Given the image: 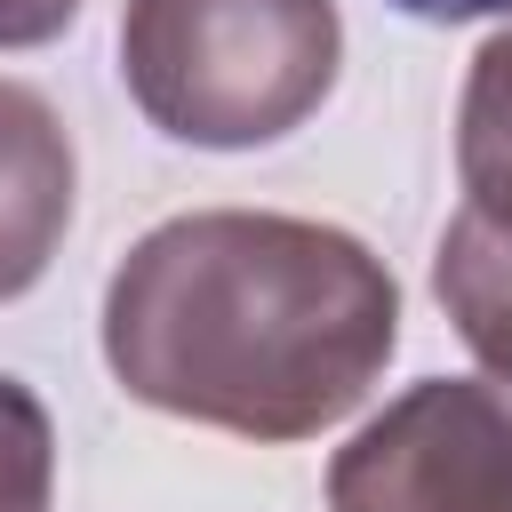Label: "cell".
Here are the masks:
<instances>
[{
  "label": "cell",
  "mask_w": 512,
  "mask_h": 512,
  "mask_svg": "<svg viewBox=\"0 0 512 512\" xmlns=\"http://www.w3.org/2000/svg\"><path fill=\"white\" fill-rule=\"evenodd\" d=\"M456 176H464V208L512 240V24H496L464 72Z\"/></svg>",
  "instance_id": "8992f818"
},
{
  "label": "cell",
  "mask_w": 512,
  "mask_h": 512,
  "mask_svg": "<svg viewBox=\"0 0 512 512\" xmlns=\"http://www.w3.org/2000/svg\"><path fill=\"white\" fill-rule=\"evenodd\" d=\"M72 16L80 0H0V48H48Z\"/></svg>",
  "instance_id": "ba28073f"
},
{
  "label": "cell",
  "mask_w": 512,
  "mask_h": 512,
  "mask_svg": "<svg viewBox=\"0 0 512 512\" xmlns=\"http://www.w3.org/2000/svg\"><path fill=\"white\" fill-rule=\"evenodd\" d=\"M392 344L400 288L384 256L280 208L168 216L104 288V360L120 392L240 440L328 432L368 400Z\"/></svg>",
  "instance_id": "6da1fadb"
},
{
  "label": "cell",
  "mask_w": 512,
  "mask_h": 512,
  "mask_svg": "<svg viewBox=\"0 0 512 512\" xmlns=\"http://www.w3.org/2000/svg\"><path fill=\"white\" fill-rule=\"evenodd\" d=\"M424 24H472V16H512V0H392Z\"/></svg>",
  "instance_id": "9c48e42d"
},
{
  "label": "cell",
  "mask_w": 512,
  "mask_h": 512,
  "mask_svg": "<svg viewBox=\"0 0 512 512\" xmlns=\"http://www.w3.org/2000/svg\"><path fill=\"white\" fill-rule=\"evenodd\" d=\"M64 224H72V136L40 88L0 80V304L56 264Z\"/></svg>",
  "instance_id": "277c9868"
},
{
  "label": "cell",
  "mask_w": 512,
  "mask_h": 512,
  "mask_svg": "<svg viewBox=\"0 0 512 512\" xmlns=\"http://www.w3.org/2000/svg\"><path fill=\"white\" fill-rule=\"evenodd\" d=\"M328 512H512V384L424 376L328 464Z\"/></svg>",
  "instance_id": "3957f363"
},
{
  "label": "cell",
  "mask_w": 512,
  "mask_h": 512,
  "mask_svg": "<svg viewBox=\"0 0 512 512\" xmlns=\"http://www.w3.org/2000/svg\"><path fill=\"white\" fill-rule=\"evenodd\" d=\"M336 0H128L120 80L136 112L208 152H248L304 128L336 88Z\"/></svg>",
  "instance_id": "7a4b0ae2"
},
{
  "label": "cell",
  "mask_w": 512,
  "mask_h": 512,
  "mask_svg": "<svg viewBox=\"0 0 512 512\" xmlns=\"http://www.w3.org/2000/svg\"><path fill=\"white\" fill-rule=\"evenodd\" d=\"M0 512H56V424L16 376H0Z\"/></svg>",
  "instance_id": "52a82bcc"
},
{
  "label": "cell",
  "mask_w": 512,
  "mask_h": 512,
  "mask_svg": "<svg viewBox=\"0 0 512 512\" xmlns=\"http://www.w3.org/2000/svg\"><path fill=\"white\" fill-rule=\"evenodd\" d=\"M432 288H440L456 336L472 344V360L496 384H512V240L496 224H480L472 208H456L440 232V256H432Z\"/></svg>",
  "instance_id": "5b68a950"
}]
</instances>
